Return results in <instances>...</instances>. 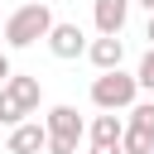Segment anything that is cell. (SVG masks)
<instances>
[{
  "label": "cell",
  "instance_id": "cell-1",
  "mask_svg": "<svg viewBox=\"0 0 154 154\" xmlns=\"http://www.w3.org/2000/svg\"><path fill=\"white\" fill-rule=\"evenodd\" d=\"M48 29H53V5L29 0V5H19V10H10V14H5L0 38H5V48H34Z\"/></svg>",
  "mask_w": 154,
  "mask_h": 154
},
{
  "label": "cell",
  "instance_id": "cell-2",
  "mask_svg": "<svg viewBox=\"0 0 154 154\" xmlns=\"http://www.w3.org/2000/svg\"><path fill=\"white\" fill-rule=\"evenodd\" d=\"M140 101V87H135V72H125V67H111V72H96L91 77V106L96 111H130Z\"/></svg>",
  "mask_w": 154,
  "mask_h": 154
},
{
  "label": "cell",
  "instance_id": "cell-3",
  "mask_svg": "<svg viewBox=\"0 0 154 154\" xmlns=\"http://www.w3.org/2000/svg\"><path fill=\"white\" fill-rule=\"evenodd\" d=\"M43 130H48V144H43V154H77V144H82V135H87V120L77 116V106H48V116H43Z\"/></svg>",
  "mask_w": 154,
  "mask_h": 154
},
{
  "label": "cell",
  "instance_id": "cell-4",
  "mask_svg": "<svg viewBox=\"0 0 154 154\" xmlns=\"http://www.w3.org/2000/svg\"><path fill=\"white\" fill-rule=\"evenodd\" d=\"M43 43H48V53L63 58V63H72V58L87 53V34H82V24H72V19H53V29L43 34Z\"/></svg>",
  "mask_w": 154,
  "mask_h": 154
},
{
  "label": "cell",
  "instance_id": "cell-5",
  "mask_svg": "<svg viewBox=\"0 0 154 154\" xmlns=\"http://www.w3.org/2000/svg\"><path fill=\"white\" fill-rule=\"evenodd\" d=\"M87 58H91L96 72H111V67L125 63V38H120V34H101V38L87 43Z\"/></svg>",
  "mask_w": 154,
  "mask_h": 154
},
{
  "label": "cell",
  "instance_id": "cell-6",
  "mask_svg": "<svg viewBox=\"0 0 154 154\" xmlns=\"http://www.w3.org/2000/svg\"><path fill=\"white\" fill-rule=\"evenodd\" d=\"M43 144H48V130H43V120H19L14 130H10V154H43Z\"/></svg>",
  "mask_w": 154,
  "mask_h": 154
},
{
  "label": "cell",
  "instance_id": "cell-7",
  "mask_svg": "<svg viewBox=\"0 0 154 154\" xmlns=\"http://www.w3.org/2000/svg\"><path fill=\"white\" fill-rule=\"evenodd\" d=\"M130 19V0H91V24L96 34H120Z\"/></svg>",
  "mask_w": 154,
  "mask_h": 154
},
{
  "label": "cell",
  "instance_id": "cell-8",
  "mask_svg": "<svg viewBox=\"0 0 154 154\" xmlns=\"http://www.w3.org/2000/svg\"><path fill=\"white\" fill-rule=\"evenodd\" d=\"M5 91L24 106V116H34L38 101H43V87H38V77H29V72H10V77H5Z\"/></svg>",
  "mask_w": 154,
  "mask_h": 154
},
{
  "label": "cell",
  "instance_id": "cell-9",
  "mask_svg": "<svg viewBox=\"0 0 154 154\" xmlns=\"http://www.w3.org/2000/svg\"><path fill=\"white\" fill-rule=\"evenodd\" d=\"M120 130H125V120H120L116 111H101V116L87 125V140H91V144H120Z\"/></svg>",
  "mask_w": 154,
  "mask_h": 154
},
{
  "label": "cell",
  "instance_id": "cell-10",
  "mask_svg": "<svg viewBox=\"0 0 154 154\" xmlns=\"http://www.w3.org/2000/svg\"><path fill=\"white\" fill-rule=\"evenodd\" d=\"M120 154H154V135L125 125V130H120Z\"/></svg>",
  "mask_w": 154,
  "mask_h": 154
},
{
  "label": "cell",
  "instance_id": "cell-11",
  "mask_svg": "<svg viewBox=\"0 0 154 154\" xmlns=\"http://www.w3.org/2000/svg\"><path fill=\"white\" fill-rule=\"evenodd\" d=\"M19 120H29V116H24V106H19V101H14V96L0 87V125H10V130H14Z\"/></svg>",
  "mask_w": 154,
  "mask_h": 154
},
{
  "label": "cell",
  "instance_id": "cell-12",
  "mask_svg": "<svg viewBox=\"0 0 154 154\" xmlns=\"http://www.w3.org/2000/svg\"><path fill=\"white\" fill-rule=\"evenodd\" d=\"M125 125H135V130H149V135H154V96H149V101H135Z\"/></svg>",
  "mask_w": 154,
  "mask_h": 154
},
{
  "label": "cell",
  "instance_id": "cell-13",
  "mask_svg": "<svg viewBox=\"0 0 154 154\" xmlns=\"http://www.w3.org/2000/svg\"><path fill=\"white\" fill-rule=\"evenodd\" d=\"M135 87L154 96V48H144V58H140V67H135Z\"/></svg>",
  "mask_w": 154,
  "mask_h": 154
},
{
  "label": "cell",
  "instance_id": "cell-14",
  "mask_svg": "<svg viewBox=\"0 0 154 154\" xmlns=\"http://www.w3.org/2000/svg\"><path fill=\"white\" fill-rule=\"evenodd\" d=\"M14 67H10V58H5V48H0V87H5V77H10Z\"/></svg>",
  "mask_w": 154,
  "mask_h": 154
},
{
  "label": "cell",
  "instance_id": "cell-15",
  "mask_svg": "<svg viewBox=\"0 0 154 154\" xmlns=\"http://www.w3.org/2000/svg\"><path fill=\"white\" fill-rule=\"evenodd\" d=\"M91 154H120V144H91Z\"/></svg>",
  "mask_w": 154,
  "mask_h": 154
},
{
  "label": "cell",
  "instance_id": "cell-16",
  "mask_svg": "<svg viewBox=\"0 0 154 154\" xmlns=\"http://www.w3.org/2000/svg\"><path fill=\"white\" fill-rule=\"evenodd\" d=\"M144 38H149V48H154V14H149V24H144Z\"/></svg>",
  "mask_w": 154,
  "mask_h": 154
},
{
  "label": "cell",
  "instance_id": "cell-17",
  "mask_svg": "<svg viewBox=\"0 0 154 154\" xmlns=\"http://www.w3.org/2000/svg\"><path fill=\"white\" fill-rule=\"evenodd\" d=\"M130 5H140V10H149V14H154V0H130Z\"/></svg>",
  "mask_w": 154,
  "mask_h": 154
},
{
  "label": "cell",
  "instance_id": "cell-18",
  "mask_svg": "<svg viewBox=\"0 0 154 154\" xmlns=\"http://www.w3.org/2000/svg\"><path fill=\"white\" fill-rule=\"evenodd\" d=\"M38 5H53V0H38Z\"/></svg>",
  "mask_w": 154,
  "mask_h": 154
},
{
  "label": "cell",
  "instance_id": "cell-19",
  "mask_svg": "<svg viewBox=\"0 0 154 154\" xmlns=\"http://www.w3.org/2000/svg\"><path fill=\"white\" fill-rule=\"evenodd\" d=\"M0 29H5V19H0Z\"/></svg>",
  "mask_w": 154,
  "mask_h": 154
}]
</instances>
